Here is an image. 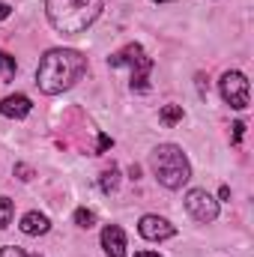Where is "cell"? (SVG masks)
Returning a JSON list of instances; mask_svg holds the SVG:
<instances>
[{"label":"cell","mask_w":254,"mask_h":257,"mask_svg":"<svg viewBox=\"0 0 254 257\" xmlns=\"http://www.w3.org/2000/svg\"><path fill=\"white\" fill-rule=\"evenodd\" d=\"M102 245L108 257H126V233L120 224H108L102 230Z\"/></svg>","instance_id":"cell-8"},{"label":"cell","mask_w":254,"mask_h":257,"mask_svg":"<svg viewBox=\"0 0 254 257\" xmlns=\"http://www.w3.org/2000/svg\"><path fill=\"white\" fill-rule=\"evenodd\" d=\"M12 215H15V206H12V200L9 197H0V230L12 221Z\"/></svg>","instance_id":"cell-15"},{"label":"cell","mask_w":254,"mask_h":257,"mask_svg":"<svg viewBox=\"0 0 254 257\" xmlns=\"http://www.w3.org/2000/svg\"><path fill=\"white\" fill-rule=\"evenodd\" d=\"M108 66H114V69L129 66L132 69V93H147L150 90V72H153L156 63H153V57H147V51L138 42H132L126 48H120L117 54H111Z\"/></svg>","instance_id":"cell-4"},{"label":"cell","mask_w":254,"mask_h":257,"mask_svg":"<svg viewBox=\"0 0 254 257\" xmlns=\"http://www.w3.org/2000/svg\"><path fill=\"white\" fill-rule=\"evenodd\" d=\"M9 12H12V6H9V3H3V0H0V21H3V18H9Z\"/></svg>","instance_id":"cell-20"},{"label":"cell","mask_w":254,"mask_h":257,"mask_svg":"<svg viewBox=\"0 0 254 257\" xmlns=\"http://www.w3.org/2000/svg\"><path fill=\"white\" fill-rule=\"evenodd\" d=\"M135 257H162V254H156V251H138Z\"/></svg>","instance_id":"cell-22"},{"label":"cell","mask_w":254,"mask_h":257,"mask_svg":"<svg viewBox=\"0 0 254 257\" xmlns=\"http://www.w3.org/2000/svg\"><path fill=\"white\" fill-rule=\"evenodd\" d=\"M21 233H27V236H42V233H48L51 230V221H48V215H42V212H27V215H21Z\"/></svg>","instance_id":"cell-10"},{"label":"cell","mask_w":254,"mask_h":257,"mask_svg":"<svg viewBox=\"0 0 254 257\" xmlns=\"http://www.w3.org/2000/svg\"><path fill=\"white\" fill-rule=\"evenodd\" d=\"M242 135H245V123L239 120V123H233V144H239V141H242Z\"/></svg>","instance_id":"cell-19"},{"label":"cell","mask_w":254,"mask_h":257,"mask_svg":"<svg viewBox=\"0 0 254 257\" xmlns=\"http://www.w3.org/2000/svg\"><path fill=\"white\" fill-rule=\"evenodd\" d=\"M87 72V57L75 48H51L42 54L36 69V87L48 96H57L81 81Z\"/></svg>","instance_id":"cell-1"},{"label":"cell","mask_w":254,"mask_h":257,"mask_svg":"<svg viewBox=\"0 0 254 257\" xmlns=\"http://www.w3.org/2000/svg\"><path fill=\"white\" fill-rule=\"evenodd\" d=\"M0 257H39V254H33L27 248H18V245H6V248H0Z\"/></svg>","instance_id":"cell-16"},{"label":"cell","mask_w":254,"mask_h":257,"mask_svg":"<svg viewBox=\"0 0 254 257\" xmlns=\"http://www.w3.org/2000/svg\"><path fill=\"white\" fill-rule=\"evenodd\" d=\"M138 233L144 239H150V242H159V239H171L177 233V227L162 215H144L141 224H138Z\"/></svg>","instance_id":"cell-7"},{"label":"cell","mask_w":254,"mask_h":257,"mask_svg":"<svg viewBox=\"0 0 254 257\" xmlns=\"http://www.w3.org/2000/svg\"><path fill=\"white\" fill-rule=\"evenodd\" d=\"M15 69H18V66H15V57H9V54L0 51V81H9V78L15 75Z\"/></svg>","instance_id":"cell-14"},{"label":"cell","mask_w":254,"mask_h":257,"mask_svg":"<svg viewBox=\"0 0 254 257\" xmlns=\"http://www.w3.org/2000/svg\"><path fill=\"white\" fill-rule=\"evenodd\" d=\"M150 168H153L156 180L165 189H171V192L183 189L191 180V165H189V159H186V153L177 144H159L150 153Z\"/></svg>","instance_id":"cell-3"},{"label":"cell","mask_w":254,"mask_h":257,"mask_svg":"<svg viewBox=\"0 0 254 257\" xmlns=\"http://www.w3.org/2000/svg\"><path fill=\"white\" fill-rule=\"evenodd\" d=\"M45 15L54 30L75 36L102 15V0H45Z\"/></svg>","instance_id":"cell-2"},{"label":"cell","mask_w":254,"mask_h":257,"mask_svg":"<svg viewBox=\"0 0 254 257\" xmlns=\"http://www.w3.org/2000/svg\"><path fill=\"white\" fill-rule=\"evenodd\" d=\"M186 209H189L191 218L200 221V224H209V221L218 218V200L206 192V189H191L186 194Z\"/></svg>","instance_id":"cell-6"},{"label":"cell","mask_w":254,"mask_h":257,"mask_svg":"<svg viewBox=\"0 0 254 257\" xmlns=\"http://www.w3.org/2000/svg\"><path fill=\"white\" fill-rule=\"evenodd\" d=\"M221 99L230 108L245 111L248 108V78L242 72H224L221 75Z\"/></svg>","instance_id":"cell-5"},{"label":"cell","mask_w":254,"mask_h":257,"mask_svg":"<svg viewBox=\"0 0 254 257\" xmlns=\"http://www.w3.org/2000/svg\"><path fill=\"white\" fill-rule=\"evenodd\" d=\"M108 147H114V138H108V135H99V147H96V153H105Z\"/></svg>","instance_id":"cell-18"},{"label":"cell","mask_w":254,"mask_h":257,"mask_svg":"<svg viewBox=\"0 0 254 257\" xmlns=\"http://www.w3.org/2000/svg\"><path fill=\"white\" fill-rule=\"evenodd\" d=\"M30 99L24 96V93H15V96H6L3 102H0V114L3 117H9V120H24L27 114H30Z\"/></svg>","instance_id":"cell-9"},{"label":"cell","mask_w":254,"mask_h":257,"mask_svg":"<svg viewBox=\"0 0 254 257\" xmlns=\"http://www.w3.org/2000/svg\"><path fill=\"white\" fill-rule=\"evenodd\" d=\"M218 197H221V200H230V189H227V186H221V189H218Z\"/></svg>","instance_id":"cell-21"},{"label":"cell","mask_w":254,"mask_h":257,"mask_svg":"<svg viewBox=\"0 0 254 257\" xmlns=\"http://www.w3.org/2000/svg\"><path fill=\"white\" fill-rule=\"evenodd\" d=\"M117 186H120V168L111 165V168L99 177V189H102L105 194H111V192H117Z\"/></svg>","instance_id":"cell-11"},{"label":"cell","mask_w":254,"mask_h":257,"mask_svg":"<svg viewBox=\"0 0 254 257\" xmlns=\"http://www.w3.org/2000/svg\"><path fill=\"white\" fill-rule=\"evenodd\" d=\"M75 224H78V227H84V230H90V227L96 224V212H93V209H84V206H81V209H75Z\"/></svg>","instance_id":"cell-13"},{"label":"cell","mask_w":254,"mask_h":257,"mask_svg":"<svg viewBox=\"0 0 254 257\" xmlns=\"http://www.w3.org/2000/svg\"><path fill=\"white\" fill-rule=\"evenodd\" d=\"M159 120H162L165 126L180 123V120H183V105H165V108L159 111Z\"/></svg>","instance_id":"cell-12"},{"label":"cell","mask_w":254,"mask_h":257,"mask_svg":"<svg viewBox=\"0 0 254 257\" xmlns=\"http://www.w3.org/2000/svg\"><path fill=\"white\" fill-rule=\"evenodd\" d=\"M156 3H171V0H156Z\"/></svg>","instance_id":"cell-23"},{"label":"cell","mask_w":254,"mask_h":257,"mask_svg":"<svg viewBox=\"0 0 254 257\" xmlns=\"http://www.w3.org/2000/svg\"><path fill=\"white\" fill-rule=\"evenodd\" d=\"M15 174H18V180H33V168H27V165H15Z\"/></svg>","instance_id":"cell-17"}]
</instances>
